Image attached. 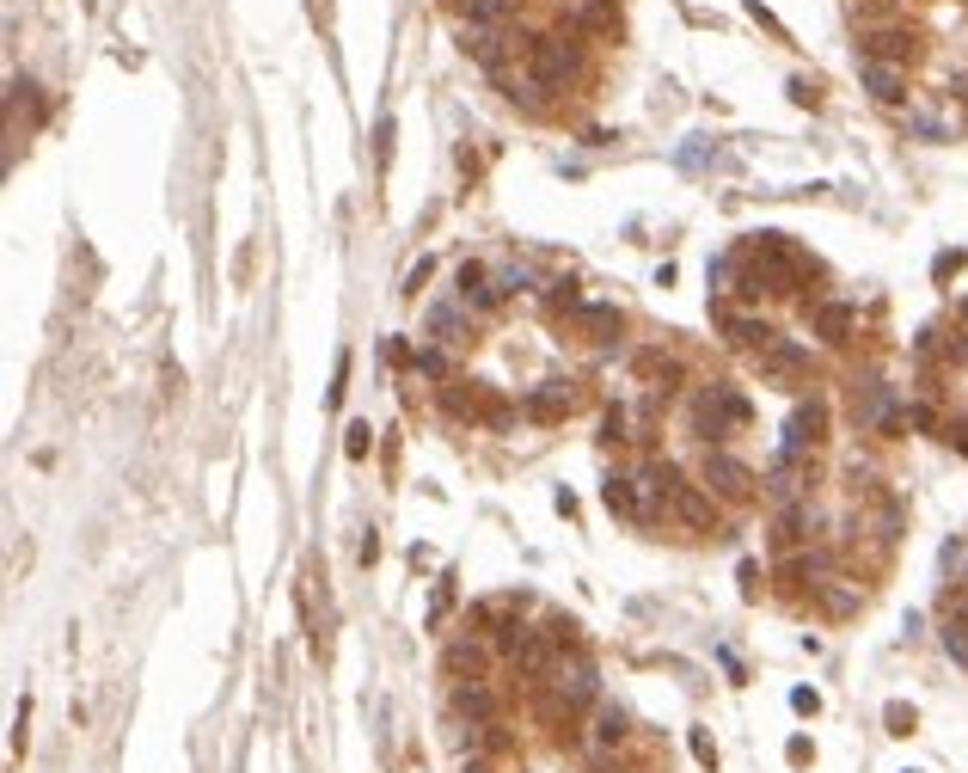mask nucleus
I'll use <instances>...</instances> for the list:
<instances>
[{
  "mask_svg": "<svg viewBox=\"0 0 968 773\" xmlns=\"http://www.w3.org/2000/svg\"><path fill=\"white\" fill-rule=\"evenodd\" d=\"M638 479H644L650 491L663 498V510L675 515L680 528H693V534H717V528H724V515H717V498H712V491H705L699 479H687L675 461H650Z\"/></svg>",
  "mask_w": 968,
  "mask_h": 773,
  "instance_id": "nucleus-1",
  "label": "nucleus"
},
{
  "mask_svg": "<svg viewBox=\"0 0 968 773\" xmlns=\"http://www.w3.org/2000/svg\"><path fill=\"white\" fill-rule=\"evenodd\" d=\"M687 424H693V436L705 448H724L736 429L754 424V406H747V394H742V387H730V381H705V387H693Z\"/></svg>",
  "mask_w": 968,
  "mask_h": 773,
  "instance_id": "nucleus-2",
  "label": "nucleus"
},
{
  "mask_svg": "<svg viewBox=\"0 0 968 773\" xmlns=\"http://www.w3.org/2000/svg\"><path fill=\"white\" fill-rule=\"evenodd\" d=\"M527 68H533V80H540L545 92H570V86L582 80V32H540Z\"/></svg>",
  "mask_w": 968,
  "mask_h": 773,
  "instance_id": "nucleus-3",
  "label": "nucleus"
},
{
  "mask_svg": "<svg viewBox=\"0 0 968 773\" xmlns=\"http://www.w3.org/2000/svg\"><path fill=\"white\" fill-rule=\"evenodd\" d=\"M699 485L712 491L717 503H747L754 491H760V479H754V466L736 461L730 448H705V461H699Z\"/></svg>",
  "mask_w": 968,
  "mask_h": 773,
  "instance_id": "nucleus-4",
  "label": "nucleus"
},
{
  "mask_svg": "<svg viewBox=\"0 0 968 773\" xmlns=\"http://www.w3.org/2000/svg\"><path fill=\"white\" fill-rule=\"evenodd\" d=\"M821 442H828V399H797L791 406V417H784V442L779 454H791V461H816Z\"/></svg>",
  "mask_w": 968,
  "mask_h": 773,
  "instance_id": "nucleus-5",
  "label": "nucleus"
},
{
  "mask_svg": "<svg viewBox=\"0 0 968 773\" xmlns=\"http://www.w3.org/2000/svg\"><path fill=\"white\" fill-rule=\"evenodd\" d=\"M754 362V375L766 381V387H784V394H797V387H809V350H797L791 338H779V344H766L760 357H747Z\"/></svg>",
  "mask_w": 968,
  "mask_h": 773,
  "instance_id": "nucleus-6",
  "label": "nucleus"
},
{
  "mask_svg": "<svg viewBox=\"0 0 968 773\" xmlns=\"http://www.w3.org/2000/svg\"><path fill=\"white\" fill-rule=\"evenodd\" d=\"M712 320H717V332H724V344L742 350V357H760L766 344H779V332L766 326L760 313H742V308H730V301H717Z\"/></svg>",
  "mask_w": 968,
  "mask_h": 773,
  "instance_id": "nucleus-7",
  "label": "nucleus"
},
{
  "mask_svg": "<svg viewBox=\"0 0 968 773\" xmlns=\"http://www.w3.org/2000/svg\"><path fill=\"white\" fill-rule=\"evenodd\" d=\"M491 638H478L460 626V638H448L442 645V675L448 682H485V670H491Z\"/></svg>",
  "mask_w": 968,
  "mask_h": 773,
  "instance_id": "nucleus-8",
  "label": "nucleus"
},
{
  "mask_svg": "<svg viewBox=\"0 0 968 773\" xmlns=\"http://www.w3.org/2000/svg\"><path fill=\"white\" fill-rule=\"evenodd\" d=\"M631 743V719H626V706H607L601 700L595 712H589V731H582V756L595 761V756H619Z\"/></svg>",
  "mask_w": 968,
  "mask_h": 773,
  "instance_id": "nucleus-9",
  "label": "nucleus"
},
{
  "mask_svg": "<svg viewBox=\"0 0 968 773\" xmlns=\"http://www.w3.org/2000/svg\"><path fill=\"white\" fill-rule=\"evenodd\" d=\"M558 663H564V651L552 645V633L540 626V633H527V638H521V651L510 657V675H515V682H527V687H540L545 675L558 670Z\"/></svg>",
  "mask_w": 968,
  "mask_h": 773,
  "instance_id": "nucleus-10",
  "label": "nucleus"
},
{
  "mask_svg": "<svg viewBox=\"0 0 968 773\" xmlns=\"http://www.w3.org/2000/svg\"><path fill=\"white\" fill-rule=\"evenodd\" d=\"M582 406V394H577V381H564V375H552V381H540L533 394L521 399V412L533 417V424H558V417H570Z\"/></svg>",
  "mask_w": 968,
  "mask_h": 773,
  "instance_id": "nucleus-11",
  "label": "nucleus"
},
{
  "mask_svg": "<svg viewBox=\"0 0 968 773\" xmlns=\"http://www.w3.org/2000/svg\"><path fill=\"white\" fill-rule=\"evenodd\" d=\"M448 712L460 724H491V719H503V694L491 682H454L448 687Z\"/></svg>",
  "mask_w": 968,
  "mask_h": 773,
  "instance_id": "nucleus-12",
  "label": "nucleus"
},
{
  "mask_svg": "<svg viewBox=\"0 0 968 773\" xmlns=\"http://www.w3.org/2000/svg\"><path fill=\"white\" fill-rule=\"evenodd\" d=\"M424 332H429V344H442V350H454V344H473V308L466 301H436V308L424 313Z\"/></svg>",
  "mask_w": 968,
  "mask_h": 773,
  "instance_id": "nucleus-13",
  "label": "nucleus"
},
{
  "mask_svg": "<svg viewBox=\"0 0 968 773\" xmlns=\"http://www.w3.org/2000/svg\"><path fill=\"white\" fill-rule=\"evenodd\" d=\"M858 43H865V62H895V68H907L919 55V37L907 32V25H877V32H865Z\"/></svg>",
  "mask_w": 968,
  "mask_h": 773,
  "instance_id": "nucleus-14",
  "label": "nucleus"
},
{
  "mask_svg": "<svg viewBox=\"0 0 968 773\" xmlns=\"http://www.w3.org/2000/svg\"><path fill=\"white\" fill-rule=\"evenodd\" d=\"M460 756L503 761V756H515V731H510L503 719H491V724H460Z\"/></svg>",
  "mask_w": 968,
  "mask_h": 773,
  "instance_id": "nucleus-15",
  "label": "nucleus"
},
{
  "mask_svg": "<svg viewBox=\"0 0 968 773\" xmlns=\"http://www.w3.org/2000/svg\"><path fill=\"white\" fill-rule=\"evenodd\" d=\"M570 320H577V332H582L589 344H601V350H607V344H619V332H626V313L607 308V301H582Z\"/></svg>",
  "mask_w": 968,
  "mask_h": 773,
  "instance_id": "nucleus-16",
  "label": "nucleus"
},
{
  "mask_svg": "<svg viewBox=\"0 0 968 773\" xmlns=\"http://www.w3.org/2000/svg\"><path fill=\"white\" fill-rule=\"evenodd\" d=\"M491 80L503 86V99H510V104H521V111H545V86L533 80V68H527V62H510V68H496Z\"/></svg>",
  "mask_w": 968,
  "mask_h": 773,
  "instance_id": "nucleus-17",
  "label": "nucleus"
},
{
  "mask_svg": "<svg viewBox=\"0 0 968 773\" xmlns=\"http://www.w3.org/2000/svg\"><path fill=\"white\" fill-rule=\"evenodd\" d=\"M454 283H460V301H466L473 313H496V308H503V301H496V289H491V271H485L478 258H466V264H460Z\"/></svg>",
  "mask_w": 968,
  "mask_h": 773,
  "instance_id": "nucleus-18",
  "label": "nucleus"
},
{
  "mask_svg": "<svg viewBox=\"0 0 968 773\" xmlns=\"http://www.w3.org/2000/svg\"><path fill=\"white\" fill-rule=\"evenodd\" d=\"M809 528H816L809 503H784V510H779V522H772V547H779V552L803 547V540H809Z\"/></svg>",
  "mask_w": 968,
  "mask_h": 773,
  "instance_id": "nucleus-19",
  "label": "nucleus"
},
{
  "mask_svg": "<svg viewBox=\"0 0 968 773\" xmlns=\"http://www.w3.org/2000/svg\"><path fill=\"white\" fill-rule=\"evenodd\" d=\"M828 565H833L828 552H797V559H784V565H779V577L791 589H821V584H828Z\"/></svg>",
  "mask_w": 968,
  "mask_h": 773,
  "instance_id": "nucleus-20",
  "label": "nucleus"
},
{
  "mask_svg": "<svg viewBox=\"0 0 968 773\" xmlns=\"http://www.w3.org/2000/svg\"><path fill=\"white\" fill-rule=\"evenodd\" d=\"M570 32H589V37H619V7L613 0H582L570 13Z\"/></svg>",
  "mask_w": 968,
  "mask_h": 773,
  "instance_id": "nucleus-21",
  "label": "nucleus"
},
{
  "mask_svg": "<svg viewBox=\"0 0 968 773\" xmlns=\"http://www.w3.org/2000/svg\"><path fill=\"white\" fill-rule=\"evenodd\" d=\"M852 326H858L852 301H821L816 308V338L821 344H852Z\"/></svg>",
  "mask_w": 968,
  "mask_h": 773,
  "instance_id": "nucleus-22",
  "label": "nucleus"
},
{
  "mask_svg": "<svg viewBox=\"0 0 968 773\" xmlns=\"http://www.w3.org/2000/svg\"><path fill=\"white\" fill-rule=\"evenodd\" d=\"M865 86H870V99H883V104H901L907 99V74L895 68V62H865Z\"/></svg>",
  "mask_w": 968,
  "mask_h": 773,
  "instance_id": "nucleus-23",
  "label": "nucleus"
},
{
  "mask_svg": "<svg viewBox=\"0 0 968 773\" xmlns=\"http://www.w3.org/2000/svg\"><path fill=\"white\" fill-rule=\"evenodd\" d=\"M460 13H466V25H515L521 0H460Z\"/></svg>",
  "mask_w": 968,
  "mask_h": 773,
  "instance_id": "nucleus-24",
  "label": "nucleus"
},
{
  "mask_svg": "<svg viewBox=\"0 0 968 773\" xmlns=\"http://www.w3.org/2000/svg\"><path fill=\"white\" fill-rule=\"evenodd\" d=\"M816 596H821V608H828V614H833V620H846V614H858V589H846V584H840V577H828V584H821V589H816Z\"/></svg>",
  "mask_w": 968,
  "mask_h": 773,
  "instance_id": "nucleus-25",
  "label": "nucleus"
},
{
  "mask_svg": "<svg viewBox=\"0 0 968 773\" xmlns=\"http://www.w3.org/2000/svg\"><path fill=\"white\" fill-rule=\"evenodd\" d=\"M491 289H496V301H510V295L533 289V271H527V264H503V271L491 276Z\"/></svg>",
  "mask_w": 968,
  "mask_h": 773,
  "instance_id": "nucleus-26",
  "label": "nucleus"
},
{
  "mask_svg": "<svg viewBox=\"0 0 968 773\" xmlns=\"http://www.w3.org/2000/svg\"><path fill=\"white\" fill-rule=\"evenodd\" d=\"M411 369H417V375H429V381H448V357H442V344H417Z\"/></svg>",
  "mask_w": 968,
  "mask_h": 773,
  "instance_id": "nucleus-27",
  "label": "nucleus"
},
{
  "mask_svg": "<svg viewBox=\"0 0 968 773\" xmlns=\"http://www.w3.org/2000/svg\"><path fill=\"white\" fill-rule=\"evenodd\" d=\"M545 308H552V320L558 313H577L582 301H577V283H545Z\"/></svg>",
  "mask_w": 968,
  "mask_h": 773,
  "instance_id": "nucleus-28",
  "label": "nucleus"
},
{
  "mask_svg": "<svg viewBox=\"0 0 968 773\" xmlns=\"http://www.w3.org/2000/svg\"><path fill=\"white\" fill-rule=\"evenodd\" d=\"M601 442H638V436H631V417H626V406H613V412L601 417Z\"/></svg>",
  "mask_w": 968,
  "mask_h": 773,
  "instance_id": "nucleus-29",
  "label": "nucleus"
},
{
  "mask_svg": "<svg viewBox=\"0 0 968 773\" xmlns=\"http://www.w3.org/2000/svg\"><path fill=\"white\" fill-rule=\"evenodd\" d=\"M883 724H889V737H914V724H919V712H914V706H901V700H889V712H883Z\"/></svg>",
  "mask_w": 968,
  "mask_h": 773,
  "instance_id": "nucleus-30",
  "label": "nucleus"
},
{
  "mask_svg": "<svg viewBox=\"0 0 968 773\" xmlns=\"http://www.w3.org/2000/svg\"><path fill=\"white\" fill-rule=\"evenodd\" d=\"M914 136H926V141H951V123L938 117V111H914Z\"/></svg>",
  "mask_w": 968,
  "mask_h": 773,
  "instance_id": "nucleus-31",
  "label": "nucleus"
},
{
  "mask_svg": "<svg viewBox=\"0 0 968 773\" xmlns=\"http://www.w3.org/2000/svg\"><path fill=\"white\" fill-rule=\"evenodd\" d=\"M368 448H374V429H368V424H350V442H343V454H350V461H368Z\"/></svg>",
  "mask_w": 968,
  "mask_h": 773,
  "instance_id": "nucleus-32",
  "label": "nucleus"
},
{
  "mask_svg": "<svg viewBox=\"0 0 968 773\" xmlns=\"http://www.w3.org/2000/svg\"><path fill=\"white\" fill-rule=\"evenodd\" d=\"M687 743H693V761H699V768H717V749H712V737H705V731H693Z\"/></svg>",
  "mask_w": 968,
  "mask_h": 773,
  "instance_id": "nucleus-33",
  "label": "nucleus"
},
{
  "mask_svg": "<svg viewBox=\"0 0 968 773\" xmlns=\"http://www.w3.org/2000/svg\"><path fill=\"white\" fill-rule=\"evenodd\" d=\"M791 99H797V104H809V111H816V104H821V86H816V80H791Z\"/></svg>",
  "mask_w": 968,
  "mask_h": 773,
  "instance_id": "nucleus-34",
  "label": "nucleus"
},
{
  "mask_svg": "<svg viewBox=\"0 0 968 773\" xmlns=\"http://www.w3.org/2000/svg\"><path fill=\"white\" fill-rule=\"evenodd\" d=\"M747 13H754V25H766V32H772V37H779V43H784V25H779V18H772V13H766L760 0H747Z\"/></svg>",
  "mask_w": 968,
  "mask_h": 773,
  "instance_id": "nucleus-35",
  "label": "nucleus"
},
{
  "mask_svg": "<svg viewBox=\"0 0 968 773\" xmlns=\"http://www.w3.org/2000/svg\"><path fill=\"white\" fill-rule=\"evenodd\" d=\"M791 706H797V712H809V719H816V712H821V694H816V687H797V694H791Z\"/></svg>",
  "mask_w": 968,
  "mask_h": 773,
  "instance_id": "nucleus-36",
  "label": "nucleus"
},
{
  "mask_svg": "<svg viewBox=\"0 0 968 773\" xmlns=\"http://www.w3.org/2000/svg\"><path fill=\"white\" fill-rule=\"evenodd\" d=\"M424 283H429V258H417V271L405 276V295H417V289H424Z\"/></svg>",
  "mask_w": 968,
  "mask_h": 773,
  "instance_id": "nucleus-37",
  "label": "nucleus"
},
{
  "mask_svg": "<svg viewBox=\"0 0 968 773\" xmlns=\"http://www.w3.org/2000/svg\"><path fill=\"white\" fill-rule=\"evenodd\" d=\"M374 148H380V166H387L392 160V117H380V141H374Z\"/></svg>",
  "mask_w": 968,
  "mask_h": 773,
  "instance_id": "nucleus-38",
  "label": "nucleus"
},
{
  "mask_svg": "<svg viewBox=\"0 0 968 773\" xmlns=\"http://www.w3.org/2000/svg\"><path fill=\"white\" fill-rule=\"evenodd\" d=\"M754 589H760V565L747 559V565H742V596H754Z\"/></svg>",
  "mask_w": 968,
  "mask_h": 773,
  "instance_id": "nucleus-39",
  "label": "nucleus"
},
{
  "mask_svg": "<svg viewBox=\"0 0 968 773\" xmlns=\"http://www.w3.org/2000/svg\"><path fill=\"white\" fill-rule=\"evenodd\" d=\"M784 756H791V761L803 768V761H809V737H791V743H784Z\"/></svg>",
  "mask_w": 968,
  "mask_h": 773,
  "instance_id": "nucleus-40",
  "label": "nucleus"
},
{
  "mask_svg": "<svg viewBox=\"0 0 968 773\" xmlns=\"http://www.w3.org/2000/svg\"><path fill=\"white\" fill-rule=\"evenodd\" d=\"M944 442H951V448H963V454H968V424H951V429H944Z\"/></svg>",
  "mask_w": 968,
  "mask_h": 773,
  "instance_id": "nucleus-41",
  "label": "nucleus"
},
{
  "mask_svg": "<svg viewBox=\"0 0 968 773\" xmlns=\"http://www.w3.org/2000/svg\"><path fill=\"white\" fill-rule=\"evenodd\" d=\"M466 773H503L496 761H485V756H466Z\"/></svg>",
  "mask_w": 968,
  "mask_h": 773,
  "instance_id": "nucleus-42",
  "label": "nucleus"
},
{
  "mask_svg": "<svg viewBox=\"0 0 968 773\" xmlns=\"http://www.w3.org/2000/svg\"><path fill=\"white\" fill-rule=\"evenodd\" d=\"M963 320H968V301H963Z\"/></svg>",
  "mask_w": 968,
  "mask_h": 773,
  "instance_id": "nucleus-43",
  "label": "nucleus"
}]
</instances>
